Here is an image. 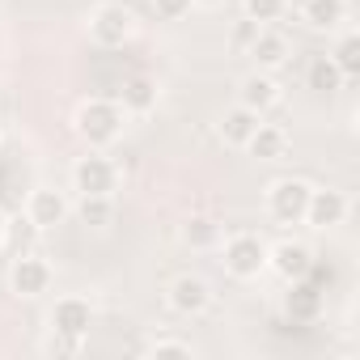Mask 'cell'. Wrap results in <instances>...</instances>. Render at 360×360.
I'll return each mask as SVG.
<instances>
[{
	"mask_svg": "<svg viewBox=\"0 0 360 360\" xmlns=\"http://www.w3.org/2000/svg\"><path fill=\"white\" fill-rule=\"evenodd\" d=\"M123 123H127V110L110 98H85L72 115V131L89 144V148H106L123 136Z\"/></svg>",
	"mask_w": 360,
	"mask_h": 360,
	"instance_id": "1",
	"label": "cell"
},
{
	"mask_svg": "<svg viewBox=\"0 0 360 360\" xmlns=\"http://www.w3.org/2000/svg\"><path fill=\"white\" fill-rule=\"evenodd\" d=\"M221 263L233 280H255L267 271V242L259 233H233L221 246Z\"/></svg>",
	"mask_w": 360,
	"mask_h": 360,
	"instance_id": "2",
	"label": "cell"
},
{
	"mask_svg": "<svg viewBox=\"0 0 360 360\" xmlns=\"http://www.w3.org/2000/svg\"><path fill=\"white\" fill-rule=\"evenodd\" d=\"M131 34H136V18H131L127 5H119V0H106V5H98V9L89 13V39H94L98 47L115 51V47H123Z\"/></svg>",
	"mask_w": 360,
	"mask_h": 360,
	"instance_id": "3",
	"label": "cell"
},
{
	"mask_svg": "<svg viewBox=\"0 0 360 360\" xmlns=\"http://www.w3.org/2000/svg\"><path fill=\"white\" fill-rule=\"evenodd\" d=\"M72 187L81 191V195H115L119 191V165L110 161V157H102V153H85V157H77V165H72Z\"/></svg>",
	"mask_w": 360,
	"mask_h": 360,
	"instance_id": "4",
	"label": "cell"
},
{
	"mask_svg": "<svg viewBox=\"0 0 360 360\" xmlns=\"http://www.w3.org/2000/svg\"><path fill=\"white\" fill-rule=\"evenodd\" d=\"M309 183L305 178H276V183L267 187V212L271 221L280 225H297L305 217V204H309Z\"/></svg>",
	"mask_w": 360,
	"mask_h": 360,
	"instance_id": "5",
	"label": "cell"
},
{
	"mask_svg": "<svg viewBox=\"0 0 360 360\" xmlns=\"http://www.w3.org/2000/svg\"><path fill=\"white\" fill-rule=\"evenodd\" d=\"M165 305L174 314H183V318H200L208 305H212V284L204 276H174L169 288H165Z\"/></svg>",
	"mask_w": 360,
	"mask_h": 360,
	"instance_id": "6",
	"label": "cell"
},
{
	"mask_svg": "<svg viewBox=\"0 0 360 360\" xmlns=\"http://www.w3.org/2000/svg\"><path fill=\"white\" fill-rule=\"evenodd\" d=\"M301 221H305L309 229H335V225H343V221H347V195L335 191V187H314Z\"/></svg>",
	"mask_w": 360,
	"mask_h": 360,
	"instance_id": "7",
	"label": "cell"
},
{
	"mask_svg": "<svg viewBox=\"0 0 360 360\" xmlns=\"http://www.w3.org/2000/svg\"><path fill=\"white\" fill-rule=\"evenodd\" d=\"M267 267H271L276 276H284L288 284H292V280H305L309 267H314V250H309L305 242H297V238H284V242L267 246Z\"/></svg>",
	"mask_w": 360,
	"mask_h": 360,
	"instance_id": "8",
	"label": "cell"
},
{
	"mask_svg": "<svg viewBox=\"0 0 360 360\" xmlns=\"http://www.w3.org/2000/svg\"><path fill=\"white\" fill-rule=\"evenodd\" d=\"M9 288L18 297H43L51 288V263L39 259V255H18V263L9 267Z\"/></svg>",
	"mask_w": 360,
	"mask_h": 360,
	"instance_id": "9",
	"label": "cell"
},
{
	"mask_svg": "<svg viewBox=\"0 0 360 360\" xmlns=\"http://www.w3.org/2000/svg\"><path fill=\"white\" fill-rule=\"evenodd\" d=\"M280 81L271 77V72H250V77H242V85H238V106H246V110H255L259 119L271 110V106H280Z\"/></svg>",
	"mask_w": 360,
	"mask_h": 360,
	"instance_id": "10",
	"label": "cell"
},
{
	"mask_svg": "<svg viewBox=\"0 0 360 360\" xmlns=\"http://www.w3.org/2000/svg\"><path fill=\"white\" fill-rule=\"evenodd\" d=\"M68 212H72V204L64 200V191H56V187H34L30 191V200H26V217L47 233V229H56V225H64L68 221Z\"/></svg>",
	"mask_w": 360,
	"mask_h": 360,
	"instance_id": "11",
	"label": "cell"
},
{
	"mask_svg": "<svg viewBox=\"0 0 360 360\" xmlns=\"http://www.w3.org/2000/svg\"><path fill=\"white\" fill-rule=\"evenodd\" d=\"M94 326V305L85 297H60L56 309H51V330L56 335H68V339H85Z\"/></svg>",
	"mask_w": 360,
	"mask_h": 360,
	"instance_id": "12",
	"label": "cell"
},
{
	"mask_svg": "<svg viewBox=\"0 0 360 360\" xmlns=\"http://www.w3.org/2000/svg\"><path fill=\"white\" fill-rule=\"evenodd\" d=\"M246 56H250L263 72H276V68H284V64H288L292 43H288L280 30H267V26H263V30H259V39L250 43V51H246Z\"/></svg>",
	"mask_w": 360,
	"mask_h": 360,
	"instance_id": "13",
	"label": "cell"
},
{
	"mask_svg": "<svg viewBox=\"0 0 360 360\" xmlns=\"http://www.w3.org/2000/svg\"><path fill=\"white\" fill-rule=\"evenodd\" d=\"M301 22L318 34H330L347 22V0H301Z\"/></svg>",
	"mask_w": 360,
	"mask_h": 360,
	"instance_id": "14",
	"label": "cell"
},
{
	"mask_svg": "<svg viewBox=\"0 0 360 360\" xmlns=\"http://www.w3.org/2000/svg\"><path fill=\"white\" fill-rule=\"evenodd\" d=\"M246 153L259 157V161H284V153H288V136H284V127H276V123H259V127L250 131V140H246Z\"/></svg>",
	"mask_w": 360,
	"mask_h": 360,
	"instance_id": "15",
	"label": "cell"
},
{
	"mask_svg": "<svg viewBox=\"0 0 360 360\" xmlns=\"http://www.w3.org/2000/svg\"><path fill=\"white\" fill-rule=\"evenodd\" d=\"M259 127V115L255 110H246V106H229L225 115H221V123H217V131H221V140L225 144H233V148H246V140H250V131Z\"/></svg>",
	"mask_w": 360,
	"mask_h": 360,
	"instance_id": "16",
	"label": "cell"
},
{
	"mask_svg": "<svg viewBox=\"0 0 360 360\" xmlns=\"http://www.w3.org/2000/svg\"><path fill=\"white\" fill-rule=\"evenodd\" d=\"M119 106H123L127 115H148V110L157 106V81H153V77H131V81H123Z\"/></svg>",
	"mask_w": 360,
	"mask_h": 360,
	"instance_id": "17",
	"label": "cell"
},
{
	"mask_svg": "<svg viewBox=\"0 0 360 360\" xmlns=\"http://www.w3.org/2000/svg\"><path fill=\"white\" fill-rule=\"evenodd\" d=\"M72 212L89 229H110L115 225V195H81Z\"/></svg>",
	"mask_w": 360,
	"mask_h": 360,
	"instance_id": "18",
	"label": "cell"
},
{
	"mask_svg": "<svg viewBox=\"0 0 360 360\" xmlns=\"http://www.w3.org/2000/svg\"><path fill=\"white\" fill-rule=\"evenodd\" d=\"M343 81H347V77L335 68V60H330V56H314V60H309V68H305V85H309L314 94H339V89H343Z\"/></svg>",
	"mask_w": 360,
	"mask_h": 360,
	"instance_id": "19",
	"label": "cell"
},
{
	"mask_svg": "<svg viewBox=\"0 0 360 360\" xmlns=\"http://www.w3.org/2000/svg\"><path fill=\"white\" fill-rule=\"evenodd\" d=\"M330 60H335V68L352 81V77H360V34H343L339 43H335V51H330Z\"/></svg>",
	"mask_w": 360,
	"mask_h": 360,
	"instance_id": "20",
	"label": "cell"
},
{
	"mask_svg": "<svg viewBox=\"0 0 360 360\" xmlns=\"http://www.w3.org/2000/svg\"><path fill=\"white\" fill-rule=\"evenodd\" d=\"M183 242H187L191 250H208V246L221 242V225L208 221V217H191V221L183 225Z\"/></svg>",
	"mask_w": 360,
	"mask_h": 360,
	"instance_id": "21",
	"label": "cell"
},
{
	"mask_svg": "<svg viewBox=\"0 0 360 360\" xmlns=\"http://www.w3.org/2000/svg\"><path fill=\"white\" fill-rule=\"evenodd\" d=\"M43 229L30 221V217H18V221H9V229H5V242H13L18 246V255H26L30 246H34V238H39Z\"/></svg>",
	"mask_w": 360,
	"mask_h": 360,
	"instance_id": "22",
	"label": "cell"
},
{
	"mask_svg": "<svg viewBox=\"0 0 360 360\" xmlns=\"http://www.w3.org/2000/svg\"><path fill=\"white\" fill-rule=\"evenodd\" d=\"M292 284H297V288L288 292V314H292V318H314V314H318V305H322V301H318V292H314V288H305L301 280H292Z\"/></svg>",
	"mask_w": 360,
	"mask_h": 360,
	"instance_id": "23",
	"label": "cell"
},
{
	"mask_svg": "<svg viewBox=\"0 0 360 360\" xmlns=\"http://www.w3.org/2000/svg\"><path fill=\"white\" fill-rule=\"evenodd\" d=\"M284 9H288V0H246V18H250V22H259V26L280 22V18H284Z\"/></svg>",
	"mask_w": 360,
	"mask_h": 360,
	"instance_id": "24",
	"label": "cell"
},
{
	"mask_svg": "<svg viewBox=\"0 0 360 360\" xmlns=\"http://www.w3.org/2000/svg\"><path fill=\"white\" fill-rule=\"evenodd\" d=\"M259 22H250V18H242V22H233V30H229V43H233V51H250V43L259 39Z\"/></svg>",
	"mask_w": 360,
	"mask_h": 360,
	"instance_id": "25",
	"label": "cell"
},
{
	"mask_svg": "<svg viewBox=\"0 0 360 360\" xmlns=\"http://www.w3.org/2000/svg\"><path fill=\"white\" fill-rule=\"evenodd\" d=\"M153 13L161 22H183L191 13V0H153Z\"/></svg>",
	"mask_w": 360,
	"mask_h": 360,
	"instance_id": "26",
	"label": "cell"
},
{
	"mask_svg": "<svg viewBox=\"0 0 360 360\" xmlns=\"http://www.w3.org/2000/svg\"><path fill=\"white\" fill-rule=\"evenodd\" d=\"M148 356H157V360H165V356H191V343L187 339H157V343H148Z\"/></svg>",
	"mask_w": 360,
	"mask_h": 360,
	"instance_id": "27",
	"label": "cell"
},
{
	"mask_svg": "<svg viewBox=\"0 0 360 360\" xmlns=\"http://www.w3.org/2000/svg\"><path fill=\"white\" fill-rule=\"evenodd\" d=\"M81 343H85V339H68V335H51V339H47V352H51V356H77V352H81Z\"/></svg>",
	"mask_w": 360,
	"mask_h": 360,
	"instance_id": "28",
	"label": "cell"
},
{
	"mask_svg": "<svg viewBox=\"0 0 360 360\" xmlns=\"http://www.w3.org/2000/svg\"><path fill=\"white\" fill-rule=\"evenodd\" d=\"M5 229H9V217L0 212V246H5Z\"/></svg>",
	"mask_w": 360,
	"mask_h": 360,
	"instance_id": "29",
	"label": "cell"
},
{
	"mask_svg": "<svg viewBox=\"0 0 360 360\" xmlns=\"http://www.w3.org/2000/svg\"><path fill=\"white\" fill-rule=\"evenodd\" d=\"M191 5H204V9H217V5H221V0H191Z\"/></svg>",
	"mask_w": 360,
	"mask_h": 360,
	"instance_id": "30",
	"label": "cell"
}]
</instances>
